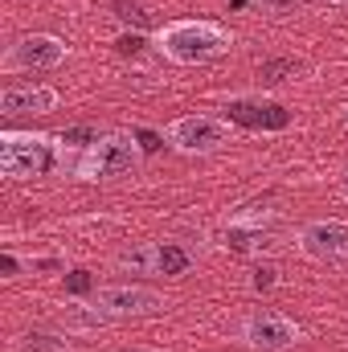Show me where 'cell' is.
Masks as SVG:
<instances>
[{
    "label": "cell",
    "mask_w": 348,
    "mask_h": 352,
    "mask_svg": "<svg viewBox=\"0 0 348 352\" xmlns=\"http://www.w3.org/2000/svg\"><path fill=\"white\" fill-rule=\"evenodd\" d=\"M70 58V45L54 33H25L17 37L4 58H0V70L4 74H33V70H58L62 62Z\"/></svg>",
    "instance_id": "52a82bcc"
},
{
    "label": "cell",
    "mask_w": 348,
    "mask_h": 352,
    "mask_svg": "<svg viewBox=\"0 0 348 352\" xmlns=\"http://www.w3.org/2000/svg\"><path fill=\"white\" fill-rule=\"evenodd\" d=\"M238 336H242L246 349L254 352H287L303 340V328L291 316H283V311H254V316L242 320Z\"/></svg>",
    "instance_id": "ba28073f"
},
{
    "label": "cell",
    "mask_w": 348,
    "mask_h": 352,
    "mask_svg": "<svg viewBox=\"0 0 348 352\" xmlns=\"http://www.w3.org/2000/svg\"><path fill=\"white\" fill-rule=\"evenodd\" d=\"M295 66L291 62H270V66H262V78H270V82H279V74H291Z\"/></svg>",
    "instance_id": "d6986e66"
},
{
    "label": "cell",
    "mask_w": 348,
    "mask_h": 352,
    "mask_svg": "<svg viewBox=\"0 0 348 352\" xmlns=\"http://www.w3.org/2000/svg\"><path fill=\"white\" fill-rule=\"evenodd\" d=\"M119 270H131V274H160V278H184L193 266H197V250L184 246V242H144V246H131L115 258Z\"/></svg>",
    "instance_id": "8992f818"
},
{
    "label": "cell",
    "mask_w": 348,
    "mask_h": 352,
    "mask_svg": "<svg viewBox=\"0 0 348 352\" xmlns=\"http://www.w3.org/2000/svg\"><path fill=\"white\" fill-rule=\"evenodd\" d=\"M148 45H152V41H148L144 33H135V29H123V33L115 37V50H119L123 58H140V54H144Z\"/></svg>",
    "instance_id": "9a60e30c"
},
{
    "label": "cell",
    "mask_w": 348,
    "mask_h": 352,
    "mask_svg": "<svg viewBox=\"0 0 348 352\" xmlns=\"http://www.w3.org/2000/svg\"><path fill=\"white\" fill-rule=\"evenodd\" d=\"M17 266H21V263H17V254H12V250H8V254H4V270H8V278H12V274H17Z\"/></svg>",
    "instance_id": "ffe728a7"
},
{
    "label": "cell",
    "mask_w": 348,
    "mask_h": 352,
    "mask_svg": "<svg viewBox=\"0 0 348 352\" xmlns=\"http://www.w3.org/2000/svg\"><path fill=\"white\" fill-rule=\"evenodd\" d=\"M164 140L180 156H213L234 140V127L230 119H217V115H180L168 123Z\"/></svg>",
    "instance_id": "5b68a950"
},
{
    "label": "cell",
    "mask_w": 348,
    "mask_h": 352,
    "mask_svg": "<svg viewBox=\"0 0 348 352\" xmlns=\"http://www.w3.org/2000/svg\"><path fill=\"white\" fill-rule=\"evenodd\" d=\"M274 283H279V270H274V266H254V270H250V287H254V291H270Z\"/></svg>",
    "instance_id": "ac0fdd59"
},
{
    "label": "cell",
    "mask_w": 348,
    "mask_h": 352,
    "mask_svg": "<svg viewBox=\"0 0 348 352\" xmlns=\"http://www.w3.org/2000/svg\"><path fill=\"white\" fill-rule=\"evenodd\" d=\"M299 254L312 263H348V221L340 217H320L299 230Z\"/></svg>",
    "instance_id": "9c48e42d"
},
{
    "label": "cell",
    "mask_w": 348,
    "mask_h": 352,
    "mask_svg": "<svg viewBox=\"0 0 348 352\" xmlns=\"http://www.w3.org/2000/svg\"><path fill=\"white\" fill-rule=\"evenodd\" d=\"M90 311L102 320V324H119V320H144V316H160L168 307V299L156 291V287H144V283H111V287H98L87 303Z\"/></svg>",
    "instance_id": "277c9868"
},
{
    "label": "cell",
    "mask_w": 348,
    "mask_h": 352,
    "mask_svg": "<svg viewBox=\"0 0 348 352\" xmlns=\"http://www.w3.org/2000/svg\"><path fill=\"white\" fill-rule=\"evenodd\" d=\"M328 4H348V0H328Z\"/></svg>",
    "instance_id": "44dd1931"
},
{
    "label": "cell",
    "mask_w": 348,
    "mask_h": 352,
    "mask_svg": "<svg viewBox=\"0 0 348 352\" xmlns=\"http://www.w3.org/2000/svg\"><path fill=\"white\" fill-rule=\"evenodd\" d=\"M98 135H102V131H94V127H70V131H62L58 140H62V148H90Z\"/></svg>",
    "instance_id": "2e32d148"
},
{
    "label": "cell",
    "mask_w": 348,
    "mask_h": 352,
    "mask_svg": "<svg viewBox=\"0 0 348 352\" xmlns=\"http://www.w3.org/2000/svg\"><path fill=\"white\" fill-rule=\"evenodd\" d=\"M58 107V90L54 87H25V82H12V87L0 90V115L17 119V115H50Z\"/></svg>",
    "instance_id": "30bf717a"
},
{
    "label": "cell",
    "mask_w": 348,
    "mask_h": 352,
    "mask_svg": "<svg viewBox=\"0 0 348 352\" xmlns=\"http://www.w3.org/2000/svg\"><path fill=\"white\" fill-rule=\"evenodd\" d=\"M152 45L173 66H205L230 54L234 37L217 21H168L152 33Z\"/></svg>",
    "instance_id": "6da1fadb"
},
{
    "label": "cell",
    "mask_w": 348,
    "mask_h": 352,
    "mask_svg": "<svg viewBox=\"0 0 348 352\" xmlns=\"http://www.w3.org/2000/svg\"><path fill=\"white\" fill-rule=\"evenodd\" d=\"M140 164H144L140 135H131V131H102L83 152V160L74 164V176L98 184V180H119V176L140 173Z\"/></svg>",
    "instance_id": "7a4b0ae2"
},
{
    "label": "cell",
    "mask_w": 348,
    "mask_h": 352,
    "mask_svg": "<svg viewBox=\"0 0 348 352\" xmlns=\"http://www.w3.org/2000/svg\"><path fill=\"white\" fill-rule=\"evenodd\" d=\"M230 115H234V119H246L250 127H270V131L287 127V111L274 107V102H250V107H246V102H234Z\"/></svg>",
    "instance_id": "8fae6325"
},
{
    "label": "cell",
    "mask_w": 348,
    "mask_h": 352,
    "mask_svg": "<svg viewBox=\"0 0 348 352\" xmlns=\"http://www.w3.org/2000/svg\"><path fill=\"white\" fill-rule=\"evenodd\" d=\"M58 135H41V131H0V173L8 180H25V176H41L58 164Z\"/></svg>",
    "instance_id": "3957f363"
},
{
    "label": "cell",
    "mask_w": 348,
    "mask_h": 352,
    "mask_svg": "<svg viewBox=\"0 0 348 352\" xmlns=\"http://www.w3.org/2000/svg\"><path fill=\"white\" fill-rule=\"evenodd\" d=\"M274 221V209L266 205H242L234 213H226V230H266Z\"/></svg>",
    "instance_id": "7c38bea8"
},
{
    "label": "cell",
    "mask_w": 348,
    "mask_h": 352,
    "mask_svg": "<svg viewBox=\"0 0 348 352\" xmlns=\"http://www.w3.org/2000/svg\"><path fill=\"white\" fill-rule=\"evenodd\" d=\"M250 8L259 16H270V21H287L303 8V0H250Z\"/></svg>",
    "instance_id": "4fadbf2b"
},
{
    "label": "cell",
    "mask_w": 348,
    "mask_h": 352,
    "mask_svg": "<svg viewBox=\"0 0 348 352\" xmlns=\"http://www.w3.org/2000/svg\"><path fill=\"white\" fill-rule=\"evenodd\" d=\"M111 8H115V16H119L127 29H135V33L148 29V12H144V4H135V0H111Z\"/></svg>",
    "instance_id": "5bb4252c"
},
{
    "label": "cell",
    "mask_w": 348,
    "mask_h": 352,
    "mask_svg": "<svg viewBox=\"0 0 348 352\" xmlns=\"http://www.w3.org/2000/svg\"><path fill=\"white\" fill-rule=\"evenodd\" d=\"M25 352H70V344H62V340H54V336H25Z\"/></svg>",
    "instance_id": "e0dca14e"
}]
</instances>
